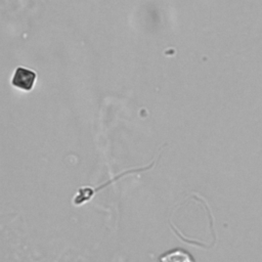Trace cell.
<instances>
[{
    "instance_id": "1",
    "label": "cell",
    "mask_w": 262,
    "mask_h": 262,
    "mask_svg": "<svg viewBox=\"0 0 262 262\" xmlns=\"http://www.w3.org/2000/svg\"><path fill=\"white\" fill-rule=\"evenodd\" d=\"M23 81H28L29 83H31L32 85H34V81H35V73L33 72H30L28 70H25V69H21L19 68L15 74H14V77H13V80H12V83L14 84L15 87H18L20 88L21 85H23Z\"/></svg>"
},
{
    "instance_id": "2",
    "label": "cell",
    "mask_w": 262,
    "mask_h": 262,
    "mask_svg": "<svg viewBox=\"0 0 262 262\" xmlns=\"http://www.w3.org/2000/svg\"><path fill=\"white\" fill-rule=\"evenodd\" d=\"M161 261L162 262H192V259L187 253L177 250L162 257Z\"/></svg>"
}]
</instances>
